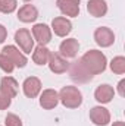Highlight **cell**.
<instances>
[{
	"label": "cell",
	"mask_w": 125,
	"mask_h": 126,
	"mask_svg": "<svg viewBox=\"0 0 125 126\" xmlns=\"http://www.w3.org/2000/svg\"><path fill=\"white\" fill-rule=\"evenodd\" d=\"M81 62L85 66V69L91 73V75H99L102 72H104L106 69V56L100 51V50H88L83 57H81Z\"/></svg>",
	"instance_id": "cell-1"
},
{
	"label": "cell",
	"mask_w": 125,
	"mask_h": 126,
	"mask_svg": "<svg viewBox=\"0 0 125 126\" xmlns=\"http://www.w3.org/2000/svg\"><path fill=\"white\" fill-rule=\"evenodd\" d=\"M59 94V101L66 109H77L83 104V94L77 87H63Z\"/></svg>",
	"instance_id": "cell-2"
},
{
	"label": "cell",
	"mask_w": 125,
	"mask_h": 126,
	"mask_svg": "<svg viewBox=\"0 0 125 126\" xmlns=\"http://www.w3.org/2000/svg\"><path fill=\"white\" fill-rule=\"evenodd\" d=\"M68 70H69V76L72 78V81H75L78 84H87V82H90L93 79V75L85 69V66L83 64L81 59L71 63Z\"/></svg>",
	"instance_id": "cell-3"
},
{
	"label": "cell",
	"mask_w": 125,
	"mask_h": 126,
	"mask_svg": "<svg viewBox=\"0 0 125 126\" xmlns=\"http://www.w3.org/2000/svg\"><path fill=\"white\" fill-rule=\"evenodd\" d=\"M15 41L19 46V48L27 54H30L34 50V38H32L31 32L25 28H21L15 32Z\"/></svg>",
	"instance_id": "cell-4"
},
{
	"label": "cell",
	"mask_w": 125,
	"mask_h": 126,
	"mask_svg": "<svg viewBox=\"0 0 125 126\" xmlns=\"http://www.w3.org/2000/svg\"><path fill=\"white\" fill-rule=\"evenodd\" d=\"M32 38L38 46H47L52 40V30L46 24H35L32 27Z\"/></svg>",
	"instance_id": "cell-5"
},
{
	"label": "cell",
	"mask_w": 125,
	"mask_h": 126,
	"mask_svg": "<svg viewBox=\"0 0 125 126\" xmlns=\"http://www.w3.org/2000/svg\"><path fill=\"white\" fill-rule=\"evenodd\" d=\"M94 41L100 47H110L115 43V34L107 27H100L94 31Z\"/></svg>",
	"instance_id": "cell-6"
},
{
	"label": "cell",
	"mask_w": 125,
	"mask_h": 126,
	"mask_svg": "<svg viewBox=\"0 0 125 126\" xmlns=\"http://www.w3.org/2000/svg\"><path fill=\"white\" fill-rule=\"evenodd\" d=\"M80 50V43L75 38H68L63 40L59 46V54L65 59H74Z\"/></svg>",
	"instance_id": "cell-7"
},
{
	"label": "cell",
	"mask_w": 125,
	"mask_h": 126,
	"mask_svg": "<svg viewBox=\"0 0 125 126\" xmlns=\"http://www.w3.org/2000/svg\"><path fill=\"white\" fill-rule=\"evenodd\" d=\"M1 53L6 54V56L12 60V63L15 64V67H24V66L28 63L25 54L21 53L19 48H16L15 46H4L3 50H1Z\"/></svg>",
	"instance_id": "cell-8"
},
{
	"label": "cell",
	"mask_w": 125,
	"mask_h": 126,
	"mask_svg": "<svg viewBox=\"0 0 125 126\" xmlns=\"http://www.w3.org/2000/svg\"><path fill=\"white\" fill-rule=\"evenodd\" d=\"M90 120L96 126H106L110 122V113L102 106H96L90 110Z\"/></svg>",
	"instance_id": "cell-9"
},
{
	"label": "cell",
	"mask_w": 125,
	"mask_h": 126,
	"mask_svg": "<svg viewBox=\"0 0 125 126\" xmlns=\"http://www.w3.org/2000/svg\"><path fill=\"white\" fill-rule=\"evenodd\" d=\"M47 64L53 73H65L69 67V62L65 57H62L59 53H50Z\"/></svg>",
	"instance_id": "cell-10"
},
{
	"label": "cell",
	"mask_w": 125,
	"mask_h": 126,
	"mask_svg": "<svg viewBox=\"0 0 125 126\" xmlns=\"http://www.w3.org/2000/svg\"><path fill=\"white\" fill-rule=\"evenodd\" d=\"M80 1L81 0H56V4L65 16L75 18L80 13Z\"/></svg>",
	"instance_id": "cell-11"
},
{
	"label": "cell",
	"mask_w": 125,
	"mask_h": 126,
	"mask_svg": "<svg viewBox=\"0 0 125 126\" xmlns=\"http://www.w3.org/2000/svg\"><path fill=\"white\" fill-rule=\"evenodd\" d=\"M22 90H24V94L28 98H35L41 91V81L37 76H30L24 81Z\"/></svg>",
	"instance_id": "cell-12"
},
{
	"label": "cell",
	"mask_w": 125,
	"mask_h": 126,
	"mask_svg": "<svg viewBox=\"0 0 125 126\" xmlns=\"http://www.w3.org/2000/svg\"><path fill=\"white\" fill-rule=\"evenodd\" d=\"M52 30L58 37H66L72 31V24L69 19H66L63 16H58L52 21Z\"/></svg>",
	"instance_id": "cell-13"
},
{
	"label": "cell",
	"mask_w": 125,
	"mask_h": 126,
	"mask_svg": "<svg viewBox=\"0 0 125 126\" xmlns=\"http://www.w3.org/2000/svg\"><path fill=\"white\" fill-rule=\"evenodd\" d=\"M18 88H19V85L15 78H12V76L1 78V81H0V93L1 94H4L9 98H15L18 94Z\"/></svg>",
	"instance_id": "cell-14"
},
{
	"label": "cell",
	"mask_w": 125,
	"mask_h": 126,
	"mask_svg": "<svg viewBox=\"0 0 125 126\" xmlns=\"http://www.w3.org/2000/svg\"><path fill=\"white\" fill-rule=\"evenodd\" d=\"M59 103V94L55 90H44L40 95V106L46 110H52Z\"/></svg>",
	"instance_id": "cell-15"
},
{
	"label": "cell",
	"mask_w": 125,
	"mask_h": 126,
	"mask_svg": "<svg viewBox=\"0 0 125 126\" xmlns=\"http://www.w3.org/2000/svg\"><path fill=\"white\" fill-rule=\"evenodd\" d=\"M113 97H115V91H113V88H112L110 85H107V84L99 85V87L96 88V91H94V98H96L99 103H102V104L110 103Z\"/></svg>",
	"instance_id": "cell-16"
},
{
	"label": "cell",
	"mask_w": 125,
	"mask_h": 126,
	"mask_svg": "<svg viewBox=\"0 0 125 126\" xmlns=\"http://www.w3.org/2000/svg\"><path fill=\"white\" fill-rule=\"evenodd\" d=\"M38 18V10L32 4H24L18 10V19L24 24H31Z\"/></svg>",
	"instance_id": "cell-17"
},
{
	"label": "cell",
	"mask_w": 125,
	"mask_h": 126,
	"mask_svg": "<svg viewBox=\"0 0 125 126\" xmlns=\"http://www.w3.org/2000/svg\"><path fill=\"white\" fill-rule=\"evenodd\" d=\"M87 10L94 18H102L107 13V3L104 0H88Z\"/></svg>",
	"instance_id": "cell-18"
},
{
	"label": "cell",
	"mask_w": 125,
	"mask_h": 126,
	"mask_svg": "<svg viewBox=\"0 0 125 126\" xmlns=\"http://www.w3.org/2000/svg\"><path fill=\"white\" fill-rule=\"evenodd\" d=\"M50 50L46 47V46H37L34 50H32V60L35 64H47L49 62V57H50Z\"/></svg>",
	"instance_id": "cell-19"
},
{
	"label": "cell",
	"mask_w": 125,
	"mask_h": 126,
	"mask_svg": "<svg viewBox=\"0 0 125 126\" xmlns=\"http://www.w3.org/2000/svg\"><path fill=\"white\" fill-rule=\"evenodd\" d=\"M110 70L116 75H122L125 73V57L122 56H116L112 59L110 62Z\"/></svg>",
	"instance_id": "cell-20"
},
{
	"label": "cell",
	"mask_w": 125,
	"mask_h": 126,
	"mask_svg": "<svg viewBox=\"0 0 125 126\" xmlns=\"http://www.w3.org/2000/svg\"><path fill=\"white\" fill-rule=\"evenodd\" d=\"M0 69L6 73H12L13 69H15V64L12 63V60L3 53H0Z\"/></svg>",
	"instance_id": "cell-21"
},
{
	"label": "cell",
	"mask_w": 125,
	"mask_h": 126,
	"mask_svg": "<svg viewBox=\"0 0 125 126\" xmlns=\"http://www.w3.org/2000/svg\"><path fill=\"white\" fill-rule=\"evenodd\" d=\"M16 9V0H0V12L12 13Z\"/></svg>",
	"instance_id": "cell-22"
},
{
	"label": "cell",
	"mask_w": 125,
	"mask_h": 126,
	"mask_svg": "<svg viewBox=\"0 0 125 126\" xmlns=\"http://www.w3.org/2000/svg\"><path fill=\"white\" fill-rule=\"evenodd\" d=\"M4 123H6V126H22V120L13 113H7V116L4 119Z\"/></svg>",
	"instance_id": "cell-23"
},
{
	"label": "cell",
	"mask_w": 125,
	"mask_h": 126,
	"mask_svg": "<svg viewBox=\"0 0 125 126\" xmlns=\"http://www.w3.org/2000/svg\"><path fill=\"white\" fill-rule=\"evenodd\" d=\"M10 103H12V98H9V97H6L4 94L0 93V110H6L10 106Z\"/></svg>",
	"instance_id": "cell-24"
},
{
	"label": "cell",
	"mask_w": 125,
	"mask_h": 126,
	"mask_svg": "<svg viewBox=\"0 0 125 126\" xmlns=\"http://www.w3.org/2000/svg\"><path fill=\"white\" fill-rule=\"evenodd\" d=\"M118 93H119L121 97L125 95V79H121L119 81V84H118Z\"/></svg>",
	"instance_id": "cell-25"
},
{
	"label": "cell",
	"mask_w": 125,
	"mask_h": 126,
	"mask_svg": "<svg viewBox=\"0 0 125 126\" xmlns=\"http://www.w3.org/2000/svg\"><path fill=\"white\" fill-rule=\"evenodd\" d=\"M6 37H7V30H6V28L0 24V44L6 40Z\"/></svg>",
	"instance_id": "cell-26"
},
{
	"label": "cell",
	"mask_w": 125,
	"mask_h": 126,
	"mask_svg": "<svg viewBox=\"0 0 125 126\" xmlns=\"http://www.w3.org/2000/svg\"><path fill=\"white\" fill-rule=\"evenodd\" d=\"M112 126H125V123L124 122H121V120H118V122H115Z\"/></svg>",
	"instance_id": "cell-27"
},
{
	"label": "cell",
	"mask_w": 125,
	"mask_h": 126,
	"mask_svg": "<svg viewBox=\"0 0 125 126\" xmlns=\"http://www.w3.org/2000/svg\"><path fill=\"white\" fill-rule=\"evenodd\" d=\"M22 1H31V0H22Z\"/></svg>",
	"instance_id": "cell-28"
}]
</instances>
